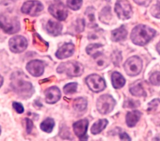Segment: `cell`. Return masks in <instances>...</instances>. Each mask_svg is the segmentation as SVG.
I'll use <instances>...</instances> for the list:
<instances>
[{
  "instance_id": "cell-33",
  "label": "cell",
  "mask_w": 160,
  "mask_h": 141,
  "mask_svg": "<svg viewBox=\"0 0 160 141\" xmlns=\"http://www.w3.org/2000/svg\"><path fill=\"white\" fill-rule=\"evenodd\" d=\"M149 81L153 85H160V71H156L153 73L149 78Z\"/></svg>"
},
{
  "instance_id": "cell-27",
  "label": "cell",
  "mask_w": 160,
  "mask_h": 141,
  "mask_svg": "<svg viewBox=\"0 0 160 141\" xmlns=\"http://www.w3.org/2000/svg\"><path fill=\"white\" fill-rule=\"evenodd\" d=\"M55 125V122L53 119L48 117L44 120L40 124L41 129L47 133H50L52 132Z\"/></svg>"
},
{
  "instance_id": "cell-5",
  "label": "cell",
  "mask_w": 160,
  "mask_h": 141,
  "mask_svg": "<svg viewBox=\"0 0 160 141\" xmlns=\"http://www.w3.org/2000/svg\"><path fill=\"white\" fill-rule=\"evenodd\" d=\"M116 101L111 95L103 94L98 99L96 107L99 113L106 114L113 110Z\"/></svg>"
},
{
  "instance_id": "cell-9",
  "label": "cell",
  "mask_w": 160,
  "mask_h": 141,
  "mask_svg": "<svg viewBox=\"0 0 160 141\" xmlns=\"http://www.w3.org/2000/svg\"><path fill=\"white\" fill-rule=\"evenodd\" d=\"M9 47L12 52L15 53H21L27 48L28 41L22 35H16L10 39Z\"/></svg>"
},
{
  "instance_id": "cell-18",
  "label": "cell",
  "mask_w": 160,
  "mask_h": 141,
  "mask_svg": "<svg viewBox=\"0 0 160 141\" xmlns=\"http://www.w3.org/2000/svg\"><path fill=\"white\" fill-rule=\"evenodd\" d=\"M141 116V112L138 110H134L128 112L126 116V122L128 127H132L136 125L139 121Z\"/></svg>"
},
{
  "instance_id": "cell-32",
  "label": "cell",
  "mask_w": 160,
  "mask_h": 141,
  "mask_svg": "<svg viewBox=\"0 0 160 141\" xmlns=\"http://www.w3.org/2000/svg\"><path fill=\"white\" fill-rule=\"evenodd\" d=\"M150 12L151 15L154 17L158 19L160 18V0H158V3L151 7Z\"/></svg>"
},
{
  "instance_id": "cell-35",
  "label": "cell",
  "mask_w": 160,
  "mask_h": 141,
  "mask_svg": "<svg viewBox=\"0 0 160 141\" xmlns=\"http://www.w3.org/2000/svg\"><path fill=\"white\" fill-rule=\"evenodd\" d=\"M140 105V102L138 101L134 100L132 99H128L124 101V107H128V108H134L137 107Z\"/></svg>"
},
{
  "instance_id": "cell-15",
  "label": "cell",
  "mask_w": 160,
  "mask_h": 141,
  "mask_svg": "<svg viewBox=\"0 0 160 141\" xmlns=\"http://www.w3.org/2000/svg\"><path fill=\"white\" fill-rule=\"evenodd\" d=\"M74 45L72 43L63 44L56 52V57L59 59H64L72 56L74 52Z\"/></svg>"
},
{
  "instance_id": "cell-36",
  "label": "cell",
  "mask_w": 160,
  "mask_h": 141,
  "mask_svg": "<svg viewBox=\"0 0 160 141\" xmlns=\"http://www.w3.org/2000/svg\"><path fill=\"white\" fill-rule=\"evenodd\" d=\"M12 106L14 109L18 114H22L24 112V107L21 103L18 102H13L12 104Z\"/></svg>"
},
{
  "instance_id": "cell-14",
  "label": "cell",
  "mask_w": 160,
  "mask_h": 141,
  "mask_svg": "<svg viewBox=\"0 0 160 141\" xmlns=\"http://www.w3.org/2000/svg\"><path fill=\"white\" fill-rule=\"evenodd\" d=\"M45 100L48 104H54L57 102L61 98V91L57 86H51L44 92Z\"/></svg>"
},
{
  "instance_id": "cell-8",
  "label": "cell",
  "mask_w": 160,
  "mask_h": 141,
  "mask_svg": "<svg viewBox=\"0 0 160 141\" xmlns=\"http://www.w3.org/2000/svg\"><path fill=\"white\" fill-rule=\"evenodd\" d=\"M114 11L118 17L122 20L129 19L132 14L131 4L127 0L118 1L115 4Z\"/></svg>"
},
{
  "instance_id": "cell-22",
  "label": "cell",
  "mask_w": 160,
  "mask_h": 141,
  "mask_svg": "<svg viewBox=\"0 0 160 141\" xmlns=\"http://www.w3.org/2000/svg\"><path fill=\"white\" fill-rule=\"evenodd\" d=\"M111 81L113 87L115 89H119L125 84L126 80L123 76L118 71H114L111 75Z\"/></svg>"
},
{
  "instance_id": "cell-2",
  "label": "cell",
  "mask_w": 160,
  "mask_h": 141,
  "mask_svg": "<svg viewBox=\"0 0 160 141\" xmlns=\"http://www.w3.org/2000/svg\"><path fill=\"white\" fill-rule=\"evenodd\" d=\"M155 34L156 31L153 29L146 25L139 24L132 29L130 37L134 44L142 46L148 43Z\"/></svg>"
},
{
  "instance_id": "cell-25",
  "label": "cell",
  "mask_w": 160,
  "mask_h": 141,
  "mask_svg": "<svg viewBox=\"0 0 160 141\" xmlns=\"http://www.w3.org/2000/svg\"><path fill=\"white\" fill-rule=\"evenodd\" d=\"M88 106V101L86 99L79 97L76 98L72 102V107L73 108L78 112L84 111Z\"/></svg>"
},
{
  "instance_id": "cell-37",
  "label": "cell",
  "mask_w": 160,
  "mask_h": 141,
  "mask_svg": "<svg viewBox=\"0 0 160 141\" xmlns=\"http://www.w3.org/2000/svg\"><path fill=\"white\" fill-rule=\"evenodd\" d=\"M26 122V132L28 134H31L32 127H33V123L32 121L29 118H25Z\"/></svg>"
},
{
  "instance_id": "cell-20",
  "label": "cell",
  "mask_w": 160,
  "mask_h": 141,
  "mask_svg": "<svg viewBox=\"0 0 160 141\" xmlns=\"http://www.w3.org/2000/svg\"><path fill=\"white\" fill-rule=\"evenodd\" d=\"M128 32L124 25L116 29L111 32V39L114 42H119L124 40L126 38Z\"/></svg>"
},
{
  "instance_id": "cell-13",
  "label": "cell",
  "mask_w": 160,
  "mask_h": 141,
  "mask_svg": "<svg viewBox=\"0 0 160 141\" xmlns=\"http://www.w3.org/2000/svg\"><path fill=\"white\" fill-rule=\"evenodd\" d=\"M26 70L33 76L38 77L41 76L44 70V65L42 61L39 60H33L26 65Z\"/></svg>"
},
{
  "instance_id": "cell-6",
  "label": "cell",
  "mask_w": 160,
  "mask_h": 141,
  "mask_svg": "<svg viewBox=\"0 0 160 141\" xmlns=\"http://www.w3.org/2000/svg\"><path fill=\"white\" fill-rule=\"evenodd\" d=\"M0 28L2 29L4 32L12 34L19 30L20 24L16 19L0 16Z\"/></svg>"
},
{
  "instance_id": "cell-29",
  "label": "cell",
  "mask_w": 160,
  "mask_h": 141,
  "mask_svg": "<svg viewBox=\"0 0 160 141\" xmlns=\"http://www.w3.org/2000/svg\"><path fill=\"white\" fill-rule=\"evenodd\" d=\"M160 111V99H154L148 104V111L149 112H156Z\"/></svg>"
},
{
  "instance_id": "cell-24",
  "label": "cell",
  "mask_w": 160,
  "mask_h": 141,
  "mask_svg": "<svg viewBox=\"0 0 160 141\" xmlns=\"http://www.w3.org/2000/svg\"><path fill=\"white\" fill-rule=\"evenodd\" d=\"M108 124V121L107 119H99L96 122H94L92 125L91 129V133L94 135L99 134L102 130H103L105 129Z\"/></svg>"
},
{
  "instance_id": "cell-11",
  "label": "cell",
  "mask_w": 160,
  "mask_h": 141,
  "mask_svg": "<svg viewBox=\"0 0 160 141\" xmlns=\"http://www.w3.org/2000/svg\"><path fill=\"white\" fill-rule=\"evenodd\" d=\"M49 13L59 20H64L68 17V11L66 7L61 2L51 4L49 7Z\"/></svg>"
},
{
  "instance_id": "cell-4",
  "label": "cell",
  "mask_w": 160,
  "mask_h": 141,
  "mask_svg": "<svg viewBox=\"0 0 160 141\" xmlns=\"http://www.w3.org/2000/svg\"><path fill=\"white\" fill-rule=\"evenodd\" d=\"M142 68V61L137 56L129 57L124 64V71L126 74L131 76H134L140 73Z\"/></svg>"
},
{
  "instance_id": "cell-23",
  "label": "cell",
  "mask_w": 160,
  "mask_h": 141,
  "mask_svg": "<svg viewBox=\"0 0 160 141\" xmlns=\"http://www.w3.org/2000/svg\"><path fill=\"white\" fill-rule=\"evenodd\" d=\"M33 45L41 52H46L48 48V43L42 39L38 34L33 35Z\"/></svg>"
},
{
  "instance_id": "cell-7",
  "label": "cell",
  "mask_w": 160,
  "mask_h": 141,
  "mask_svg": "<svg viewBox=\"0 0 160 141\" xmlns=\"http://www.w3.org/2000/svg\"><path fill=\"white\" fill-rule=\"evenodd\" d=\"M86 83L88 88L94 93L101 92L106 88V83L104 79L96 74H92L87 76Z\"/></svg>"
},
{
  "instance_id": "cell-12",
  "label": "cell",
  "mask_w": 160,
  "mask_h": 141,
  "mask_svg": "<svg viewBox=\"0 0 160 141\" xmlns=\"http://www.w3.org/2000/svg\"><path fill=\"white\" fill-rule=\"evenodd\" d=\"M88 125L89 122L86 119L79 120L74 122L72 125L73 131L75 135L81 140H87L88 136L86 135V133L88 131Z\"/></svg>"
},
{
  "instance_id": "cell-26",
  "label": "cell",
  "mask_w": 160,
  "mask_h": 141,
  "mask_svg": "<svg viewBox=\"0 0 160 141\" xmlns=\"http://www.w3.org/2000/svg\"><path fill=\"white\" fill-rule=\"evenodd\" d=\"M95 60L96 68L98 70H102L107 67L109 64V60L103 54L94 58Z\"/></svg>"
},
{
  "instance_id": "cell-39",
  "label": "cell",
  "mask_w": 160,
  "mask_h": 141,
  "mask_svg": "<svg viewBox=\"0 0 160 141\" xmlns=\"http://www.w3.org/2000/svg\"><path fill=\"white\" fill-rule=\"evenodd\" d=\"M119 137H120L121 140H131L130 137H129V135L126 132L120 133Z\"/></svg>"
},
{
  "instance_id": "cell-3",
  "label": "cell",
  "mask_w": 160,
  "mask_h": 141,
  "mask_svg": "<svg viewBox=\"0 0 160 141\" xmlns=\"http://www.w3.org/2000/svg\"><path fill=\"white\" fill-rule=\"evenodd\" d=\"M57 72L59 73H66L71 77H77L81 76L84 72L82 65L74 60L68 61L61 63L57 68Z\"/></svg>"
},
{
  "instance_id": "cell-42",
  "label": "cell",
  "mask_w": 160,
  "mask_h": 141,
  "mask_svg": "<svg viewBox=\"0 0 160 141\" xmlns=\"http://www.w3.org/2000/svg\"><path fill=\"white\" fill-rule=\"evenodd\" d=\"M1 127H0V134H1Z\"/></svg>"
},
{
  "instance_id": "cell-40",
  "label": "cell",
  "mask_w": 160,
  "mask_h": 141,
  "mask_svg": "<svg viewBox=\"0 0 160 141\" xmlns=\"http://www.w3.org/2000/svg\"><path fill=\"white\" fill-rule=\"evenodd\" d=\"M156 50L158 52V53L160 54V42L158 43V45L156 46Z\"/></svg>"
},
{
  "instance_id": "cell-19",
  "label": "cell",
  "mask_w": 160,
  "mask_h": 141,
  "mask_svg": "<svg viewBox=\"0 0 160 141\" xmlns=\"http://www.w3.org/2000/svg\"><path fill=\"white\" fill-rule=\"evenodd\" d=\"M86 50L89 55L94 58L102 54L103 46L100 43H91L87 46Z\"/></svg>"
},
{
  "instance_id": "cell-21",
  "label": "cell",
  "mask_w": 160,
  "mask_h": 141,
  "mask_svg": "<svg viewBox=\"0 0 160 141\" xmlns=\"http://www.w3.org/2000/svg\"><path fill=\"white\" fill-rule=\"evenodd\" d=\"M94 9L92 7H89L87 8L85 12V19L84 22L85 24H87L88 27L93 28L97 26L96 23V19L94 16Z\"/></svg>"
},
{
  "instance_id": "cell-1",
  "label": "cell",
  "mask_w": 160,
  "mask_h": 141,
  "mask_svg": "<svg viewBox=\"0 0 160 141\" xmlns=\"http://www.w3.org/2000/svg\"><path fill=\"white\" fill-rule=\"evenodd\" d=\"M27 77L23 72L16 71L11 76V86L14 91L23 98H28L34 93L33 86L28 81Z\"/></svg>"
},
{
  "instance_id": "cell-28",
  "label": "cell",
  "mask_w": 160,
  "mask_h": 141,
  "mask_svg": "<svg viewBox=\"0 0 160 141\" xmlns=\"http://www.w3.org/2000/svg\"><path fill=\"white\" fill-rule=\"evenodd\" d=\"M111 19V9L109 7H106L103 9L99 14V19L104 23H108Z\"/></svg>"
},
{
  "instance_id": "cell-16",
  "label": "cell",
  "mask_w": 160,
  "mask_h": 141,
  "mask_svg": "<svg viewBox=\"0 0 160 141\" xmlns=\"http://www.w3.org/2000/svg\"><path fill=\"white\" fill-rule=\"evenodd\" d=\"M129 91L132 95L134 96H145L146 95V91L142 86V82L140 80L136 81L129 86Z\"/></svg>"
},
{
  "instance_id": "cell-10",
  "label": "cell",
  "mask_w": 160,
  "mask_h": 141,
  "mask_svg": "<svg viewBox=\"0 0 160 141\" xmlns=\"http://www.w3.org/2000/svg\"><path fill=\"white\" fill-rule=\"evenodd\" d=\"M44 9L42 4L38 1H28L21 7V12L31 16H38Z\"/></svg>"
},
{
  "instance_id": "cell-17",
  "label": "cell",
  "mask_w": 160,
  "mask_h": 141,
  "mask_svg": "<svg viewBox=\"0 0 160 141\" xmlns=\"http://www.w3.org/2000/svg\"><path fill=\"white\" fill-rule=\"evenodd\" d=\"M62 29V25L58 22L49 20L46 25V30L48 32L53 35L57 36L61 33Z\"/></svg>"
},
{
  "instance_id": "cell-31",
  "label": "cell",
  "mask_w": 160,
  "mask_h": 141,
  "mask_svg": "<svg viewBox=\"0 0 160 141\" xmlns=\"http://www.w3.org/2000/svg\"><path fill=\"white\" fill-rule=\"evenodd\" d=\"M82 4V0H67V6L74 11L79 9Z\"/></svg>"
},
{
  "instance_id": "cell-38",
  "label": "cell",
  "mask_w": 160,
  "mask_h": 141,
  "mask_svg": "<svg viewBox=\"0 0 160 141\" xmlns=\"http://www.w3.org/2000/svg\"><path fill=\"white\" fill-rule=\"evenodd\" d=\"M136 4L144 6H148L151 2V0H133Z\"/></svg>"
},
{
  "instance_id": "cell-34",
  "label": "cell",
  "mask_w": 160,
  "mask_h": 141,
  "mask_svg": "<svg viewBox=\"0 0 160 141\" xmlns=\"http://www.w3.org/2000/svg\"><path fill=\"white\" fill-rule=\"evenodd\" d=\"M111 59L114 65L116 66H118L122 60V56L121 52L118 50L114 51L111 55Z\"/></svg>"
},
{
  "instance_id": "cell-41",
  "label": "cell",
  "mask_w": 160,
  "mask_h": 141,
  "mask_svg": "<svg viewBox=\"0 0 160 141\" xmlns=\"http://www.w3.org/2000/svg\"><path fill=\"white\" fill-rule=\"evenodd\" d=\"M2 83H3V77L0 75V88L2 85Z\"/></svg>"
},
{
  "instance_id": "cell-30",
  "label": "cell",
  "mask_w": 160,
  "mask_h": 141,
  "mask_svg": "<svg viewBox=\"0 0 160 141\" xmlns=\"http://www.w3.org/2000/svg\"><path fill=\"white\" fill-rule=\"evenodd\" d=\"M78 83H69L66 84L63 88V91L66 94H71L75 93L77 91Z\"/></svg>"
}]
</instances>
